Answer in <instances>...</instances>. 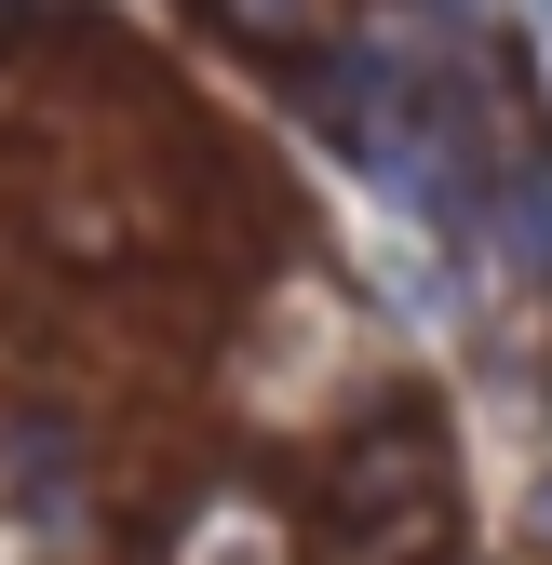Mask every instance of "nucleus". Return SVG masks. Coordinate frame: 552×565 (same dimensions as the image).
I'll return each instance as SVG.
<instances>
[{"label":"nucleus","instance_id":"obj_3","mask_svg":"<svg viewBox=\"0 0 552 565\" xmlns=\"http://www.w3.org/2000/svg\"><path fill=\"white\" fill-rule=\"evenodd\" d=\"M14 512H41V525L82 512V445H67L54 417H41V431H14Z\"/></svg>","mask_w":552,"mask_h":565},{"label":"nucleus","instance_id":"obj_1","mask_svg":"<svg viewBox=\"0 0 552 565\" xmlns=\"http://www.w3.org/2000/svg\"><path fill=\"white\" fill-rule=\"evenodd\" d=\"M323 512L351 539H378L364 565H404L432 539V512H445V417L432 404H391L378 431H351V458L323 471Z\"/></svg>","mask_w":552,"mask_h":565},{"label":"nucleus","instance_id":"obj_2","mask_svg":"<svg viewBox=\"0 0 552 565\" xmlns=\"http://www.w3.org/2000/svg\"><path fill=\"white\" fill-rule=\"evenodd\" d=\"M202 14H230L243 41H269L284 67H310V54H337V0H202Z\"/></svg>","mask_w":552,"mask_h":565}]
</instances>
